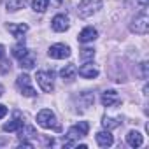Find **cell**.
Listing matches in <instances>:
<instances>
[{
  "label": "cell",
  "instance_id": "1",
  "mask_svg": "<svg viewBox=\"0 0 149 149\" xmlns=\"http://www.w3.org/2000/svg\"><path fill=\"white\" fill-rule=\"evenodd\" d=\"M130 30L137 35H146L149 32V16H147V9L144 7L139 14H135V18L130 23Z\"/></svg>",
  "mask_w": 149,
  "mask_h": 149
},
{
  "label": "cell",
  "instance_id": "2",
  "mask_svg": "<svg viewBox=\"0 0 149 149\" xmlns=\"http://www.w3.org/2000/svg\"><path fill=\"white\" fill-rule=\"evenodd\" d=\"M102 9V0H81L77 13L81 18H90Z\"/></svg>",
  "mask_w": 149,
  "mask_h": 149
},
{
  "label": "cell",
  "instance_id": "3",
  "mask_svg": "<svg viewBox=\"0 0 149 149\" xmlns=\"http://www.w3.org/2000/svg\"><path fill=\"white\" fill-rule=\"evenodd\" d=\"M37 125L42 126V128H46V130H49V128H56L58 130V126H56V116H54V112L51 109L39 111V114H37Z\"/></svg>",
  "mask_w": 149,
  "mask_h": 149
},
{
  "label": "cell",
  "instance_id": "4",
  "mask_svg": "<svg viewBox=\"0 0 149 149\" xmlns=\"http://www.w3.org/2000/svg\"><path fill=\"white\" fill-rule=\"evenodd\" d=\"M35 79H37V84L40 86V90H42L44 93H51V91H53L54 81H53V74H51V72L40 70V72H37Z\"/></svg>",
  "mask_w": 149,
  "mask_h": 149
},
{
  "label": "cell",
  "instance_id": "5",
  "mask_svg": "<svg viewBox=\"0 0 149 149\" xmlns=\"http://www.w3.org/2000/svg\"><path fill=\"white\" fill-rule=\"evenodd\" d=\"M30 81H32V79L26 76V74H19L18 79H16V84H18L21 95H25V97H35V95H37V91L33 90V86H32Z\"/></svg>",
  "mask_w": 149,
  "mask_h": 149
},
{
  "label": "cell",
  "instance_id": "6",
  "mask_svg": "<svg viewBox=\"0 0 149 149\" xmlns=\"http://www.w3.org/2000/svg\"><path fill=\"white\" fill-rule=\"evenodd\" d=\"M88 130H90V125H88L86 121H79V125L68 128V132H67V140L76 142V139L86 137V135H88Z\"/></svg>",
  "mask_w": 149,
  "mask_h": 149
},
{
  "label": "cell",
  "instance_id": "7",
  "mask_svg": "<svg viewBox=\"0 0 149 149\" xmlns=\"http://www.w3.org/2000/svg\"><path fill=\"white\" fill-rule=\"evenodd\" d=\"M47 54H49V58H53V60H65V58L70 56V47H68L67 44H53V46L49 47Z\"/></svg>",
  "mask_w": 149,
  "mask_h": 149
},
{
  "label": "cell",
  "instance_id": "8",
  "mask_svg": "<svg viewBox=\"0 0 149 149\" xmlns=\"http://www.w3.org/2000/svg\"><path fill=\"white\" fill-rule=\"evenodd\" d=\"M100 100H102V105H104V107H116V105L121 104V98H119L118 91H114V90H107V91H104Z\"/></svg>",
  "mask_w": 149,
  "mask_h": 149
},
{
  "label": "cell",
  "instance_id": "9",
  "mask_svg": "<svg viewBox=\"0 0 149 149\" xmlns=\"http://www.w3.org/2000/svg\"><path fill=\"white\" fill-rule=\"evenodd\" d=\"M68 26H70V19L67 14H56L51 21V28L54 32H65L68 30Z\"/></svg>",
  "mask_w": 149,
  "mask_h": 149
},
{
  "label": "cell",
  "instance_id": "10",
  "mask_svg": "<svg viewBox=\"0 0 149 149\" xmlns=\"http://www.w3.org/2000/svg\"><path fill=\"white\" fill-rule=\"evenodd\" d=\"M77 74L81 77H84V79H95V77H98V68L91 63V61H86L79 70H77Z\"/></svg>",
  "mask_w": 149,
  "mask_h": 149
},
{
  "label": "cell",
  "instance_id": "11",
  "mask_svg": "<svg viewBox=\"0 0 149 149\" xmlns=\"http://www.w3.org/2000/svg\"><path fill=\"white\" fill-rule=\"evenodd\" d=\"M97 37H98V32L93 26H86L84 30H81V33H79L77 39H79L81 44H88V42H93Z\"/></svg>",
  "mask_w": 149,
  "mask_h": 149
},
{
  "label": "cell",
  "instance_id": "12",
  "mask_svg": "<svg viewBox=\"0 0 149 149\" xmlns=\"http://www.w3.org/2000/svg\"><path fill=\"white\" fill-rule=\"evenodd\" d=\"M95 139H97V144H98L100 147H111V146L114 144V137L111 135L109 130H107V132H98V133L95 135Z\"/></svg>",
  "mask_w": 149,
  "mask_h": 149
},
{
  "label": "cell",
  "instance_id": "13",
  "mask_svg": "<svg viewBox=\"0 0 149 149\" xmlns=\"http://www.w3.org/2000/svg\"><path fill=\"white\" fill-rule=\"evenodd\" d=\"M126 142H128V146H132V147H140V146L144 144V137H142L140 132L132 130V132H128V135H126Z\"/></svg>",
  "mask_w": 149,
  "mask_h": 149
},
{
  "label": "cell",
  "instance_id": "14",
  "mask_svg": "<svg viewBox=\"0 0 149 149\" xmlns=\"http://www.w3.org/2000/svg\"><path fill=\"white\" fill-rule=\"evenodd\" d=\"M60 76H61V79H65V81H72L74 77L77 76V68H76V65H72V63L65 65V67L60 70Z\"/></svg>",
  "mask_w": 149,
  "mask_h": 149
},
{
  "label": "cell",
  "instance_id": "15",
  "mask_svg": "<svg viewBox=\"0 0 149 149\" xmlns=\"http://www.w3.org/2000/svg\"><path fill=\"white\" fill-rule=\"evenodd\" d=\"M7 30L16 37V39H21L26 32H28V25H25V23H19V25H7Z\"/></svg>",
  "mask_w": 149,
  "mask_h": 149
},
{
  "label": "cell",
  "instance_id": "16",
  "mask_svg": "<svg viewBox=\"0 0 149 149\" xmlns=\"http://www.w3.org/2000/svg\"><path fill=\"white\" fill-rule=\"evenodd\" d=\"M18 132H19V139H21V140H26V139L37 137V132H35V128H33V126H25V125H23Z\"/></svg>",
  "mask_w": 149,
  "mask_h": 149
},
{
  "label": "cell",
  "instance_id": "17",
  "mask_svg": "<svg viewBox=\"0 0 149 149\" xmlns=\"http://www.w3.org/2000/svg\"><path fill=\"white\" fill-rule=\"evenodd\" d=\"M21 126H23V119L16 118V119H13V121H9V123L4 125V132H18Z\"/></svg>",
  "mask_w": 149,
  "mask_h": 149
},
{
  "label": "cell",
  "instance_id": "18",
  "mask_svg": "<svg viewBox=\"0 0 149 149\" xmlns=\"http://www.w3.org/2000/svg\"><path fill=\"white\" fill-rule=\"evenodd\" d=\"M19 63H21V68H26V70H30V68L35 67V60H33V56L28 54V53H26L23 58H19Z\"/></svg>",
  "mask_w": 149,
  "mask_h": 149
},
{
  "label": "cell",
  "instance_id": "19",
  "mask_svg": "<svg viewBox=\"0 0 149 149\" xmlns=\"http://www.w3.org/2000/svg\"><path fill=\"white\" fill-rule=\"evenodd\" d=\"M49 7V0H33L32 2V9L35 13H44Z\"/></svg>",
  "mask_w": 149,
  "mask_h": 149
},
{
  "label": "cell",
  "instance_id": "20",
  "mask_svg": "<svg viewBox=\"0 0 149 149\" xmlns=\"http://www.w3.org/2000/svg\"><path fill=\"white\" fill-rule=\"evenodd\" d=\"M25 7V0H7V11L14 13Z\"/></svg>",
  "mask_w": 149,
  "mask_h": 149
},
{
  "label": "cell",
  "instance_id": "21",
  "mask_svg": "<svg viewBox=\"0 0 149 149\" xmlns=\"http://www.w3.org/2000/svg\"><path fill=\"white\" fill-rule=\"evenodd\" d=\"M81 60L86 63V61H91L93 58H95V49H91V47H84V49H81Z\"/></svg>",
  "mask_w": 149,
  "mask_h": 149
},
{
  "label": "cell",
  "instance_id": "22",
  "mask_svg": "<svg viewBox=\"0 0 149 149\" xmlns=\"http://www.w3.org/2000/svg\"><path fill=\"white\" fill-rule=\"evenodd\" d=\"M26 53H28V49H26L23 44H16V46L13 47V56H14V58H18V60H19V58H23Z\"/></svg>",
  "mask_w": 149,
  "mask_h": 149
},
{
  "label": "cell",
  "instance_id": "23",
  "mask_svg": "<svg viewBox=\"0 0 149 149\" xmlns=\"http://www.w3.org/2000/svg\"><path fill=\"white\" fill-rule=\"evenodd\" d=\"M102 125H104V128L105 130H112V128H116V126H119V119H114V118H104V121H102Z\"/></svg>",
  "mask_w": 149,
  "mask_h": 149
},
{
  "label": "cell",
  "instance_id": "24",
  "mask_svg": "<svg viewBox=\"0 0 149 149\" xmlns=\"http://www.w3.org/2000/svg\"><path fill=\"white\" fill-rule=\"evenodd\" d=\"M7 70H11V63H9V61H4V63H2V67H0V72L6 74Z\"/></svg>",
  "mask_w": 149,
  "mask_h": 149
},
{
  "label": "cell",
  "instance_id": "25",
  "mask_svg": "<svg viewBox=\"0 0 149 149\" xmlns=\"http://www.w3.org/2000/svg\"><path fill=\"white\" fill-rule=\"evenodd\" d=\"M142 77L147 79V61H142Z\"/></svg>",
  "mask_w": 149,
  "mask_h": 149
},
{
  "label": "cell",
  "instance_id": "26",
  "mask_svg": "<svg viewBox=\"0 0 149 149\" xmlns=\"http://www.w3.org/2000/svg\"><path fill=\"white\" fill-rule=\"evenodd\" d=\"M6 116H7V107L0 104V119H2V118H6Z\"/></svg>",
  "mask_w": 149,
  "mask_h": 149
},
{
  "label": "cell",
  "instance_id": "27",
  "mask_svg": "<svg viewBox=\"0 0 149 149\" xmlns=\"http://www.w3.org/2000/svg\"><path fill=\"white\" fill-rule=\"evenodd\" d=\"M4 54H6V49H4V46H2V44H0V60L4 58Z\"/></svg>",
  "mask_w": 149,
  "mask_h": 149
},
{
  "label": "cell",
  "instance_id": "28",
  "mask_svg": "<svg viewBox=\"0 0 149 149\" xmlns=\"http://www.w3.org/2000/svg\"><path fill=\"white\" fill-rule=\"evenodd\" d=\"M2 95H4V88H2V86H0V97H2Z\"/></svg>",
  "mask_w": 149,
  "mask_h": 149
}]
</instances>
